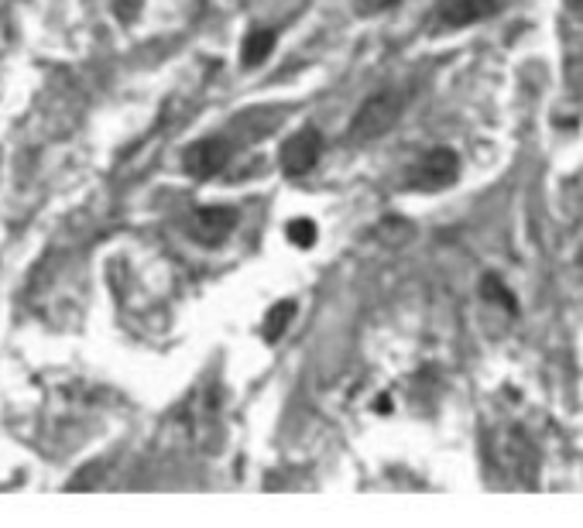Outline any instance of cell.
<instances>
[{"mask_svg":"<svg viewBox=\"0 0 583 528\" xmlns=\"http://www.w3.org/2000/svg\"><path fill=\"white\" fill-rule=\"evenodd\" d=\"M405 96L398 90H378L361 103V110L350 120V138L354 141H378L381 134H388L395 127V120L402 117Z\"/></svg>","mask_w":583,"mask_h":528,"instance_id":"6da1fadb","label":"cell"},{"mask_svg":"<svg viewBox=\"0 0 583 528\" xmlns=\"http://www.w3.org/2000/svg\"><path fill=\"white\" fill-rule=\"evenodd\" d=\"M460 179V155L450 148H433L415 162L412 168V186L422 192H439Z\"/></svg>","mask_w":583,"mask_h":528,"instance_id":"7a4b0ae2","label":"cell"},{"mask_svg":"<svg viewBox=\"0 0 583 528\" xmlns=\"http://www.w3.org/2000/svg\"><path fill=\"white\" fill-rule=\"evenodd\" d=\"M319 155H323V138H319L316 127L295 131L292 138H285L282 144V172L289 175V179H299V175L313 172Z\"/></svg>","mask_w":583,"mask_h":528,"instance_id":"3957f363","label":"cell"},{"mask_svg":"<svg viewBox=\"0 0 583 528\" xmlns=\"http://www.w3.org/2000/svg\"><path fill=\"white\" fill-rule=\"evenodd\" d=\"M230 162V144L223 138H203L182 151V168L193 179H213Z\"/></svg>","mask_w":583,"mask_h":528,"instance_id":"277c9868","label":"cell"},{"mask_svg":"<svg viewBox=\"0 0 583 528\" xmlns=\"http://www.w3.org/2000/svg\"><path fill=\"white\" fill-rule=\"evenodd\" d=\"M498 11H501V0H443L433 14V24L436 31H453L491 18Z\"/></svg>","mask_w":583,"mask_h":528,"instance_id":"5b68a950","label":"cell"},{"mask_svg":"<svg viewBox=\"0 0 583 528\" xmlns=\"http://www.w3.org/2000/svg\"><path fill=\"white\" fill-rule=\"evenodd\" d=\"M234 227H237V213L230 210V206H203V210L193 213L189 234H193L199 244L213 247V244H220L223 237H230Z\"/></svg>","mask_w":583,"mask_h":528,"instance_id":"8992f818","label":"cell"},{"mask_svg":"<svg viewBox=\"0 0 583 528\" xmlns=\"http://www.w3.org/2000/svg\"><path fill=\"white\" fill-rule=\"evenodd\" d=\"M278 42V31L275 28H254L251 35L244 38L241 45V66L244 69H258L261 62L271 55V48Z\"/></svg>","mask_w":583,"mask_h":528,"instance_id":"52a82bcc","label":"cell"},{"mask_svg":"<svg viewBox=\"0 0 583 528\" xmlns=\"http://www.w3.org/2000/svg\"><path fill=\"white\" fill-rule=\"evenodd\" d=\"M292 316H295V302H289V299L278 302L275 309H268V316H265V340H268V343H275L278 336L289 330Z\"/></svg>","mask_w":583,"mask_h":528,"instance_id":"ba28073f","label":"cell"},{"mask_svg":"<svg viewBox=\"0 0 583 528\" xmlns=\"http://www.w3.org/2000/svg\"><path fill=\"white\" fill-rule=\"evenodd\" d=\"M481 295L484 299H491V302H498L501 309H508L511 316L518 312V306H515V295L508 292L505 288V282H501L498 275H484V282H481Z\"/></svg>","mask_w":583,"mask_h":528,"instance_id":"9c48e42d","label":"cell"},{"mask_svg":"<svg viewBox=\"0 0 583 528\" xmlns=\"http://www.w3.org/2000/svg\"><path fill=\"white\" fill-rule=\"evenodd\" d=\"M285 237H289L295 247H313V244H316V237H319V230H316V223H313V220L299 216V220H292L289 227H285Z\"/></svg>","mask_w":583,"mask_h":528,"instance_id":"30bf717a","label":"cell"},{"mask_svg":"<svg viewBox=\"0 0 583 528\" xmlns=\"http://www.w3.org/2000/svg\"><path fill=\"white\" fill-rule=\"evenodd\" d=\"M402 4V0H354V11L361 14V18H374V14L388 11V7Z\"/></svg>","mask_w":583,"mask_h":528,"instance_id":"8fae6325","label":"cell"},{"mask_svg":"<svg viewBox=\"0 0 583 528\" xmlns=\"http://www.w3.org/2000/svg\"><path fill=\"white\" fill-rule=\"evenodd\" d=\"M566 7H570V14L583 18V0H566Z\"/></svg>","mask_w":583,"mask_h":528,"instance_id":"7c38bea8","label":"cell"},{"mask_svg":"<svg viewBox=\"0 0 583 528\" xmlns=\"http://www.w3.org/2000/svg\"><path fill=\"white\" fill-rule=\"evenodd\" d=\"M580 264H583V251H580Z\"/></svg>","mask_w":583,"mask_h":528,"instance_id":"4fadbf2b","label":"cell"}]
</instances>
